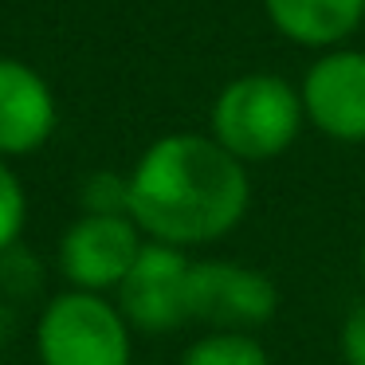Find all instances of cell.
<instances>
[{
    "instance_id": "cell-2",
    "label": "cell",
    "mask_w": 365,
    "mask_h": 365,
    "mask_svg": "<svg viewBox=\"0 0 365 365\" xmlns=\"http://www.w3.org/2000/svg\"><path fill=\"white\" fill-rule=\"evenodd\" d=\"M40 365H130L134 330L118 310L114 294L56 291L36 314L32 330Z\"/></svg>"
},
{
    "instance_id": "cell-11",
    "label": "cell",
    "mask_w": 365,
    "mask_h": 365,
    "mask_svg": "<svg viewBox=\"0 0 365 365\" xmlns=\"http://www.w3.org/2000/svg\"><path fill=\"white\" fill-rule=\"evenodd\" d=\"M79 208L98 216H130V173H110V169H95L83 177L79 185Z\"/></svg>"
},
{
    "instance_id": "cell-8",
    "label": "cell",
    "mask_w": 365,
    "mask_h": 365,
    "mask_svg": "<svg viewBox=\"0 0 365 365\" xmlns=\"http://www.w3.org/2000/svg\"><path fill=\"white\" fill-rule=\"evenodd\" d=\"M56 134V95L20 59L0 56V158H28Z\"/></svg>"
},
{
    "instance_id": "cell-7",
    "label": "cell",
    "mask_w": 365,
    "mask_h": 365,
    "mask_svg": "<svg viewBox=\"0 0 365 365\" xmlns=\"http://www.w3.org/2000/svg\"><path fill=\"white\" fill-rule=\"evenodd\" d=\"M310 126L334 142H365V51H330L302 79Z\"/></svg>"
},
{
    "instance_id": "cell-3",
    "label": "cell",
    "mask_w": 365,
    "mask_h": 365,
    "mask_svg": "<svg viewBox=\"0 0 365 365\" xmlns=\"http://www.w3.org/2000/svg\"><path fill=\"white\" fill-rule=\"evenodd\" d=\"M302 95L279 75H240L216 95L212 138L236 161H271L302 130Z\"/></svg>"
},
{
    "instance_id": "cell-17",
    "label": "cell",
    "mask_w": 365,
    "mask_h": 365,
    "mask_svg": "<svg viewBox=\"0 0 365 365\" xmlns=\"http://www.w3.org/2000/svg\"><path fill=\"white\" fill-rule=\"evenodd\" d=\"M130 365H150V361H130Z\"/></svg>"
},
{
    "instance_id": "cell-6",
    "label": "cell",
    "mask_w": 365,
    "mask_h": 365,
    "mask_svg": "<svg viewBox=\"0 0 365 365\" xmlns=\"http://www.w3.org/2000/svg\"><path fill=\"white\" fill-rule=\"evenodd\" d=\"M145 236L130 216H98V212H79V220L67 224L59 236V275L75 291H95V294H114L126 271L134 267Z\"/></svg>"
},
{
    "instance_id": "cell-5",
    "label": "cell",
    "mask_w": 365,
    "mask_h": 365,
    "mask_svg": "<svg viewBox=\"0 0 365 365\" xmlns=\"http://www.w3.org/2000/svg\"><path fill=\"white\" fill-rule=\"evenodd\" d=\"M279 310V287L259 267L236 259H192L189 322L208 330H259Z\"/></svg>"
},
{
    "instance_id": "cell-9",
    "label": "cell",
    "mask_w": 365,
    "mask_h": 365,
    "mask_svg": "<svg viewBox=\"0 0 365 365\" xmlns=\"http://www.w3.org/2000/svg\"><path fill=\"white\" fill-rule=\"evenodd\" d=\"M271 24L302 48H334L357 32L365 0H263Z\"/></svg>"
},
{
    "instance_id": "cell-10",
    "label": "cell",
    "mask_w": 365,
    "mask_h": 365,
    "mask_svg": "<svg viewBox=\"0 0 365 365\" xmlns=\"http://www.w3.org/2000/svg\"><path fill=\"white\" fill-rule=\"evenodd\" d=\"M177 365H271V354L252 330H205Z\"/></svg>"
},
{
    "instance_id": "cell-16",
    "label": "cell",
    "mask_w": 365,
    "mask_h": 365,
    "mask_svg": "<svg viewBox=\"0 0 365 365\" xmlns=\"http://www.w3.org/2000/svg\"><path fill=\"white\" fill-rule=\"evenodd\" d=\"M361 283H365V244H361Z\"/></svg>"
},
{
    "instance_id": "cell-12",
    "label": "cell",
    "mask_w": 365,
    "mask_h": 365,
    "mask_svg": "<svg viewBox=\"0 0 365 365\" xmlns=\"http://www.w3.org/2000/svg\"><path fill=\"white\" fill-rule=\"evenodd\" d=\"M28 224V192L20 185L16 169L9 165V158H0V255L20 244Z\"/></svg>"
},
{
    "instance_id": "cell-4",
    "label": "cell",
    "mask_w": 365,
    "mask_h": 365,
    "mask_svg": "<svg viewBox=\"0 0 365 365\" xmlns=\"http://www.w3.org/2000/svg\"><path fill=\"white\" fill-rule=\"evenodd\" d=\"M189 252L145 240L134 267L114 291V302L126 314L130 330L145 338H165L189 322Z\"/></svg>"
},
{
    "instance_id": "cell-1",
    "label": "cell",
    "mask_w": 365,
    "mask_h": 365,
    "mask_svg": "<svg viewBox=\"0 0 365 365\" xmlns=\"http://www.w3.org/2000/svg\"><path fill=\"white\" fill-rule=\"evenodd\" d=\"M252 205V181L208 134H165L130 169V220L145 240L205 247L232 236Z\"/></svg>"
},
{
    "instance_id": "cell-14",
    "label": "cell",
    "mask_w": 365,
    "mask_h": 365,
    "mask_svg": "<svg viewBox=\"0 0 365 365\" xmlns=\"http://www.w3.org/2000/svg\"><path fill=\"white\" fill-rule=\"evenodd\" d=\"M338 349H341V365H365V302H357L341 318Z\"/></svg>"
},
{
    "instance_id": "cell-15",
    "label": "cell",
    "mask_w": 365,
    "mask_h": 365,
    "mask_svg": "<svg viewBox=\"0 0 365 365\" xmlns=\"http://www.w3.org/2000/svg\"><path fill=\"white\" fill-rule=\"evenodd\" d=\"M4 334H9V307L0 302V338H4Z\"/></svg>"
},
{
    "instance_id": "cell-13",
    "label": "cell",
    "mask_w": 365,
    "mask_h": 365,
    "mask_svg": "<svg viewBox=\"0 0 365 365\" xmlns=\"http://www.w3.org/2000/svg\"><path fill=\"white\" fill-rule=\"evenodd\" d=\"M40 279H43L40 259L24 244L9 247V252L0 255V291L9 294V299H28L40 287Z\"/></svg>"
}]
</instances>
